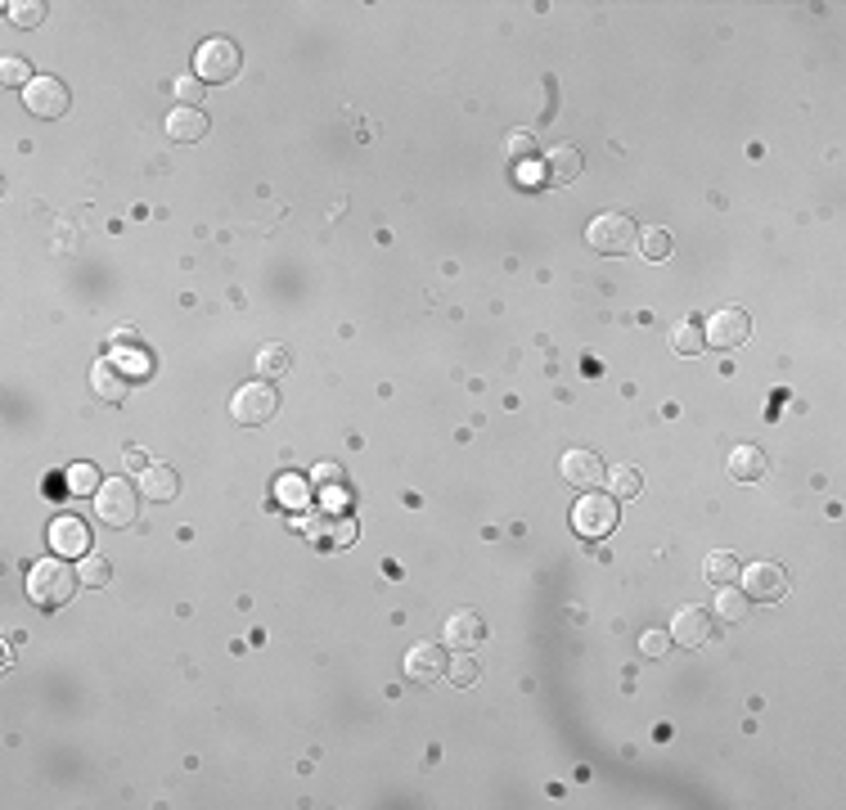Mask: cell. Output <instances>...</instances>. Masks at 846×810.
<instances>
[{"instance_id": "3957f363", "label": "cell", "mask_w": 846, "mask_h": 810, "mask_svg": "<svg viewBox=\"0 0 846 810\" xmlns=\"http://www.w3.org/2000/svg\"><path fill=\"white\" fill-rule=\"evenodd\" d=\"M585 243H590L594 252H603V257H626V252H635L639 230H635V221H630V216L599 212L590 225H585Z\"/></svg>"}, {"instance_id": "f546056e", "label": "cell", "mask_w": 846, "mask_h": 810, "mask_svg": "<svg viewBox=\"0 0 846 810\" xmlns=\"http://www.w3.org/2000/svg\"><path fill=\"white\" fill-rule=\"evenodd\" d=\"M639 252H644L648 261H666V257H671V234L657 230V225H653V230H644V239H639Z\"/></svg>"}, {"instance_id": "83f0119b", "label": "cell", "mask_w": 846, "mask_h": 810, "mask_svg": "<svg viewBox=\"0 0 846 810\" xmlns=\"http://www.w3.org/2000/svg\"><path fill=\"white\" fill-rule=\"evenodd\" d=\"M446 675L459 684V689H468V684L477 680V662L464 653V648H455V657H446Z\"/></svg>"}, {"instance_id": "cb8c5ba5", "label": "cell", "mask_w": 846, "mask_h": 810, "mask_svg": "<svg viewBox=\"0 0 846 810\" xmlns=\"http://www.w3.org/2000/svg\"><path fill=\"white\" fill-rule=\"evenodd\" d=\"M288 365H293V356H288L279 342H266V347L257 351V369H261V378H284L288 374Z\"/></svg>"}, {"instance_id": "d6986e66", "label": "cell", "mask_w": 846, "mask_h": 810, "mask_svg": "<svg viewBox=\"0 0 846 810\" xmlns=\"http://www.w3.org/2000/svg\"><path fill=\"white\" fill-rule=\"evenodd\" d=\"M167 135H171L176 144H198V140L207 135V117L198 113V108H171Z\"/></svg>"}, {"instance_id": "8fae6325", "label": "cell", "mask_w": 846, "mask_h": 810, "mask_svg": "<svg viewBox=\"0 0 846 810\" xmlns=\"http://www.w3.org/2000/svg\"><path fill=\"white\" fill-rule=\"evenodd\" d=\"M666 635H671L675 648H702L711 639V612L698 608V603H689V608L675 612V621H671Z\"/></svg>"}, {"instance_id": "9a60e30c", "label": "cell", "mask_w": 846, "mask_h": 810, "mask_svg": "<svg viewBox=\"0 0 846 810\" xmlns=\"http://www.w3.org/2000/svg\"><path fill=\"white\" fill-rule=\"evenodd\" d=\"M581 149L576 144H554V149L545 153V185H554V189H563V185H572L576 176H581Z\"/></svg>"}, {"instance_id": "ffe728a7", "label": "cell", "mask_w": 846, "mask_h": 810, "mask_svg": "<svg viewBox=\"0 0 846 810\" xmlns=\"http://www.w3.org/2000/svg\"><path fill=\"white\" fill-rule=\"evenodd\" d=\"M738 572H743V563H738L729 549H716V554H707V563H702V576H707V585H734Z\"/></svg>"}, {"instance_id": "1f68e13d", "label": "cell", "mask_w": 846, "mask_h": 810, "mask_svg": "<svg viewBox=\"0 0 846 810\" xmlns=\"http://www.w3.org/2000/svg\"><path fill=\"white\" fill-rule=\"evenodd\" d=\"M0 81H5V86H14V90H27L36 77H32V68H27L23 59H5V63H0Z\"/></svg>"}, {"instance_id": "44dd1931", "label": "cell", "mask_w": 846, "mask_h": 810, "mask_svg": "<svg viewBox=\"0 0 846 810\" xmlns=\"http://www.w3.org/2000/svg\"><path fill=\"white\" fill-rule=\"evenodd\" d=\"M608 491H612V500H635L639 491H644V477H639V468L635 464H617V468H608Z\"/></svg>"}, {"instance_id": "836d02e7", "label": "cell", "mask_w": 846, "mask_h": 810, "mask_svg": "<svg viewBox=\"0 0 846 810\" xmlns=\"http://www.w3.org/2000/svg\"><path fill=\"white\" fill-rule=\"evenodd\" d=\"M639 653H644V657H666V653H671V635H666V630H644V635H639Z\"/></svg>"}, {"instance_id": "d590c367", "label": "cell", "mask_w": 846, "mask_h": 810, "mask_svg": "<svg viewBox=\"0 0 846 810\" xmlns=\"http://www.w3.org/2000/svg\"><path fill=\"white\" fill-rule=\"evenodd\" d=\"M315 482L333 486V482H338V464H320V468H315Z\"/></svg>"}, {"instance_id": "4316f807", "label": "cell", "mask_w": 846, "mask_h": 810, "mask_svg": "<svg viewBox=\"0 0 846 810\" xmlns=\"http://www.w3.org/2000/svg\"><path fill=\"white\" fill-rule=\"evenodd\" d=\"M702 347H707V338H702V324H680V329L671 333V351H680V356H698Z\"/></svg>"}, {"instance_id": "277c9868", "label": "cell", "mask_w": 846, "mask_h": 810, "mask_svg": "<svg viewBox=\"0 0 846 810\" xmlns=\"http://www.w3.org/2000/svg\"><path fill=\"white\" fill-rule=\"evenodd\" d=\"M617 518H621L617 500H612V495H603V491H585L581 500H576V509H572V527H576V536H585V540L612 536Z\"/></svg>"}, {"instance_id": "9c48e42d", "label": "cell", "mask_w": 846, "mask_h": 810, "mask_svg": "<svg viewBox=\"0 0 846 810\" xmlns=\"http://www.w3.org/2000/svg\"><path fill=\"white\" fill-rule=\"evenodd\" d=\"M23 108L32 117H45V122H54V117L68 113V86H63L59 77H36L32 86L23 90Z\"/></svg>"}, {"instance_id": "f1b7e54d", "label": "cell", "mask_w": 846, "mask_h": 810, "mask_svg": "<svg viewBox=\"0 0 846 810\" xmlns=\"http://www.w3.org/2000/svg\"><path fill=\"white\" fill-rule=\"evenodd\" d=\"M99 486H104V482H99V473L90 464H72L68 468V491L72 495H95Z\"/></svg>"}, {"instance_id": "2e32d148", "label": "cell", "mask_w": 846, "mask_h": 810, "mask_svg": "<svg viewBox=\"0 0 846 810\" xmlns=\"http://www.w3.org/2000/svg\"><path fill=\"white\" fill-rule=\"evenodd\" d=\"M405 675L419 684H432L446 675V648L437 644H414L410 653H405Z\"/></svg>"}, {"instance_id": "d6a6232c", "label": "cell", "mask_w": 846, "mask_h": 810, "mask_svg": "<svg viewBox=\"0 0 846 810\" xmlns=\"http://www.w3.org/2000/svg\"><path fill=\"white\" fill-rule=\"evenodd\" d=\"M203 95H207V86L198 77H176V99H180V108H198L203 104Z\"/></svg>"}, {"instance_id": "ba28073f", "label": "cell", "mask_w": 846, "mask_h": 810, "mask_svg": "<svg viewBox=\"0 0 846 810\" xmlns=\"http://www.w3.org/2000/svg\"><path fill=\"white\" fill-rule=\"evenodd\" d=\"M743 576V594H747V603H779L783 594H788V567H779V563H752L747 572H738Z\"/></svg>"}, {"instance_id": "5bb4252c", "label": "cell", "mask_w": 846, "mask_h": 810, "mask_svg": "<svg viewBox=\"0 0 846 810\" xmlns=\"http://www.w3.org/2000/svg\"><path fill=\"white\" fill-rule=\"evenodd\" d=\"M725 473L734 477V482H761L765 473H770V459H765V450L761 446H752V441H743V446H734L729 450V459H725Z\"/></svg>"}, {"instance_id": "d4e9b609", "label": "cell", "mask_w": 846, "mask_h": 810, "mask_svg": "<svg viewBox=\"0 0 846 810\" xmlns=\"http://www.w3.org/2000/svg\"><path fill=\"white\" fill-rule=\"evenodd\" d=\"M275 495H279V504H288V509H306V504H311V486H306L302 477H293V473L279 477Z\"/></svg>"}, {"instance_id": "4dcf8cb0", "label": "cell", "mask_w": 846, "mask_h": 810, "mask_svg": "<svg viewBox=\"0 0 846 810\" xmlns=\"http://www.w3.org/2000/svg\"><path fill=\"white\" fill-rule=\"evenodd\" d=\"M504 153H509L513 162H527L531 153H536V135H531V131H509V135H504Z\"/></svg>"}, {"instance_id": "7402d4cb", "label": "cell", "mask_w": 846, "mask_h": 810, "mask_svg": "<svg viewBox=\"0 0 846 810\" xmlns=\"http://www.w3.org/2000/svg\"><path fill=\"white\" fill-rule=\"evenodd\" d=\"M716 617L720 621H747V594L738 585H720L716 590Z\"/></svg>"}, {"instance_id": "e0dca14e", "label": "cell", "mask_w": 846, "mask_h": 810, "mask_svg": "<svg viewBox=\"0 0 846 810\" xmlns=\"http://www.w3.org/2000/svg\"><path fill=\"white\" fill-rule=\"evenodd\" d=\"M90 387H95V396L99 401H108V405H117V401H126V369L117 365V360H99L95 369H90Z\"/></svg>"}, {"instance_id": "7a4b0ae2", "label": "cell", "mask_w": 846, "mask_h": 810, "mask_svg": "<svg viewBox=\"0 0 846 810\" xmlns=\"http://www.w3.org/2000/svg\"><path fill=\"white\" fill-rule=\"evenodd\" d=\"M243 68V50L230 41V36H207L194 50V77L203 86H221V81H234Z\"/></svg>"}, {"instance_id": "4fadbf2b", "label": "cell", "mask_w": 846, "mask_h": 810, "mask_svg": "<svg viewBox=\"0 0 846 810\" xmlns=\"http://www.w3.org/2000/svg\"><path fill=\"white\" fill-rule=\"evenodd\" d=\"M441 639H446V648H477L486 639V626H482V617H477L473 608H459V612H450L446 617V630H441Z\"/></svg>"}, {"instance_id": "52a82bcc", "label": "cell", "mask_w": 846, "mask_h": 810, "mask_svg": "<svg viewBox=\"0 0 846 810\" xmlns=\"http://www.w3.org/2000/svg\"><path fill=\"white\" fill-rule=\"evenodd\" d=\"M702 338L720 351L743 347V342L752 338V315H747L743 306H720V311H711V320L702 324Z\"/></svg>"}, {"instance_id": "7c38bea8", "label": "cell", "mask_w": 846, "mask_h": 810, "mask_svg": "<svg viewBox=\"0 0 846 810\" xmlns=\"http://www.w3.org/2000/svg\"><path fill=\"white\" fill-rule=\"evenodd\" d=\"M558 473H563L567 486H576V491H590L594 482H603V459L594 455V450H567L563 459H558Z\"/></svg>"}, {"instance_id": "e575fe53", "label": "cell", "mask_w": 846, "mask_h": 810, "mask_svg": "<svg viewBox=\"0 0 846 810\" xmlns=\"http://www.w3.org/2000/svg\"><path fill=\"white\" fill-rule=\"evenodd\" d=\"M126 468H131V473H144V468H149V455H144V450H126Z\"/></svg>"}, {"instance_id": "6da1fadb", "label": "cell", "mask_w": 846, "mask_h": 810, "mask_svg": "<svg viewBox=\"0 0 846 810\" xmlns=\"http://www.w3.org/2000/svg\"><path fill=\"white\" fill-rule=\"evenodd\" d=\"M77 585H81V576L72 572L63 554L36 558V563L27 567V599H32L36 608H63V603L77 594Z\"/></svg>"}, {"instance_id": "5b68a950", "label": "cell", "mask_w": 846, "mask_h": 810, "mask_svg": "<svg viewBox=\"0 0 846 810\" xmlns=\"http://www.w3.org/2000/svg\"><path fill=\"white\" fill-rule=\"evenodd\" d=\"M275 410H279V392L270 383H243L239 392L230 396V414L243 428H266V423L275 419Z\"/></svg>"}, {"instance_id": "8992f818", "label": "cell", "mask_w": 846, "mask_h": 810, "mask_svg": "<svg viewBox=\"0 0 846 810\" xmlns=\"http://www.w3.org/2000/svg\"><path fill=\"white\" fill-rule=\"evenodd\" d=\"M95 509H99V522H104V527H117V531L131 527L135 509H140V504H135V486L126 482V477H108V482L95 491Z\"/></svg>"}, {"instance_id": "ac0fdd59", "label": "cell", "mask_w": 846, "mask_h": 810, "mask_svg": "<svg viewBox=\"0 0 846 810\" xmlns=\"http://www.w3.org/2000/svg\"><path fill=\"white\" fill-rule=\"evenodd\" d=\"M176 491H180L176 468H167V464H149V468L140 473V495H144V500L167 504V500H176Z\"/></svg>"}, {"instance_id": "484cf974", "label": "cell", "mask_w": 846, "mask_h": 810, "mask_svg": "<svg viewBox=\"0 0 846 810\" xmlns=\"http://www.w3.org/2000/svg\"><path fill=\"white\" fill-rule=\"evenodd\" d=\"M5 14H9V23H14V27H36L45 18V5H41V0H9Z\"/></svg>"}, {"instance_id": "30bf717a", "label": "cell", "mask_w": 846, "mask_h": 810, "mask_svg": "<svg viewBox=\"0 0 846 810\" xmlns=\"http://www.w3.org/2000/svg\"><path fill=\"white\" fill-rule=\"evenodd\" d=\"M50 549L63 558H86L90 554V527L77 518V513H59L50 522Z\"/></svg>"}, {"instance_id": "603a6c76", "label": "cell", "mask_w": 846, "mask_h": 810, "mask_svg": "<svg viewBox=\"0 0 846 810\" xmlns=\"http://www.w3.org/2000/svg\"><path fill=\"white\" fill-rule=\"evenodd\" d=\"M77 576H81L86 590H104V585L113 581V567H108L104 554H86V558H81V567H77Z\"/></svg>"}]
</instances>
